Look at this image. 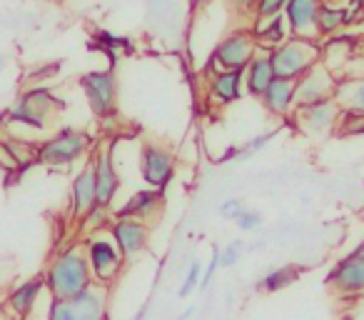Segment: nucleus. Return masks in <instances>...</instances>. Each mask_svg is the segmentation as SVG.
<instances>
[{
  "label": "nucleus",
  "mask_w": 364,
  "mask_h": 320,
  "mask_svg": "<svg viewBox=\"0 0 364 320\" xmlns=\"http://www.w3.org/2000/svg\"><path fill=\"white\" fill-rule=\"evenodd\" d=\"M329 285L339 295L364 293V245H359L352 255L339 260L337 268L329 273Z\"/></svg>",
  "instance_id": "obj_13"
},
{
  "label": "nucleus",
  "mask_w": 364,
  "mask_h": 320,
  "mask_svg": "<svg viewBox=\"0 0 364 320\" xmlns=\"http://www.w3.org/2000/svg\"><path fill=\"white\" fill-rule=\"evenodd\" d=\"M252 18L255 23L250 28V33H252L257 48H262V51H272V48H277L279 43H284L289 38V28L284 23V16H272V18L252 16Z\"/></svg>",
  "instance_id": "obj_19"
},
{
  "label": "nucleus",
  "mask_w": 364,
  "mask_h": 320,
  "mask_svg": "<svg viewBox=\"0 0 364 320\" xmlns=\"http://www.w3.org/2000/svg\"><path fill=\"white\" fill-rule=\"evenodd\" d=\"M242 253H245V240H232V243H228L225 248H218L220 268H232V265H237Z\"/></svg>",
  "instance_id": "obj_29"
},
{
  "label": "nucleus",
  "mask_w": 364,
  "mask_h": 320,
  "mask_svg": "<svg viewBox=\"0 0 364 320\" xmlns=\"http://www.w3.org/2000/svg\"><path fill=\"white\" fill-rule=\"evenodd\" d=\"M218 270H220V260H218V248H215V253H213V258H210L208 268H203V278H200V285H198V288H200V290H208L210 285H213L215 273H218Z\"/></svg>",
  "instance_id": "obj_33"
},
{
  "label": "nucleus",
  "mask_w": 364,
  "mask_h": 320,
  "mask_svg": "<svg viewBox=\"0 0 364 320\" xmlns=\"http://www.w3.org/2000/svg\"><path fill=\"white\" fill-rule=\"evenodd\" d=\"M147 313H150V303H142L140 308H137V313L132 315L130 320H147Z\"/></svg>",
  "instance_id": "obj_36"
},
{
  "label": "nucleus",
  "mask_w": 364,
  "mask_h": 320,
  "mask_svg": "<svg viewBox=\"0 0 364 320\" xmlns=\"http://www.w3.org/2000/svg\"><path fill=\"white\" fill-rule=\"evenodd\" d=\"M339 113H342V105L332 98H324V100L309 103V105H299L294 108L292 118L294 128H297L302 135L307 138H324L332 135L337 130V120Z\"/></svg>",
  "instance_id": "obj_7"
},
{
  "label": "nucleus",
  "mask_w": 364,
  "mask_h": 320,
  "mask_svg": "<svg viewBox=\"0 0 364 320\" xmlns=\"http://www.w3.org/2000/svg\"><path fill=\"white\" fill-rule=\"evenodd\" d=\"M58 98L48 88H31L16 100V105L8 110V120L16 125H28L33 130H43L53 113L58 110Z\"/></svg>",
  "instance_id": "obj_5"
},
{
  "label": "nucleus",
  "mask_w": 364,
  "mask_h": 320,
  "mask_svg": "<svg viewBox=\"0 0 364 320\" xmlns=\"http://www.w3.org/2000/svg\"><path fill=\"white\" fill-rule=\"evenodd\" d=\"M6 66H8V61H6V56H0V73L6 71Z\"/></svg>",
  "instance_id": "obj_38"
},
{
  "label": "nucleus",
  "mask_w": 364,
  "mask_h": 320,
  "mask_svg": "<svg viewBox=\"0 0 364 320\" xmlns=\"http://www.w3.org/2000/svg\"><path fill=\"white\" fill-rule=\"evenodd\" d=\"M87 263H90V273L92 278H97L100 283H110L112 278L117 275L122 265V253L120 248L115 245V240L110 238H102V235H95V238L87 240Z\"/></svg>",
  "instance_id": "obj_11"
},
{
  "label": "nucleus",
  "mask_w": 364,
  "mask_h": 320,
  "mask_svg": "<svg viewBox=\"0 0 364 320\" xmlns=\"http://www.w3.org/2000/svg\"><path fill=\"white\" fill-rule=\"evenodd\" d=\"M0 170H3V165H0Z\"/></svg>",
  "instance_id": "obj_41"
},
{
  "label": "nucleus",
  "mask_w": 364,
  "mask_h": 320,
  "mask_svg": "<svg viewBox=\"0 0 364 320\" xmlns=\"http://www.w3.org/2000/svg\"><path fill=\"white\" fill-rule=\"evenodd\" d=\"M160 208H162V193L157 188H150V190H140V193L132 195V198L127 200V205H122L120 215H130V218H137L145 223V220L152 218Z\"/></svg>",
  "instance_id": "obj_22"
},
{
  "label": "nucleus",
  "mask_w": 364,
  "mask_h": 320,
  "mask_svg": "<svg viewBox=\"0 0 364 320\" xmlns=\"http://www.w3.org/2000/svg\"><path fill=\"white\" fill-rule=\"evenodd\" d=\"M193 313H195V308H188V310H185V313H182L177 320H190V318H193Z\"/></svg>",
  "instance_id": "obj_37"
},
{
  "label": "nucleus",
  "mask_w": 364,
  "mask_h": 320,
  "mask_svg": "<svg viewBox=\"0 0 364 320\" xmlns=\"http://www.w3.org/2000/svg\"><path fill=\"white\" fill-rule=\"evenodd\" d=\"M274 76L284 81H297L302 73H307L312 66L322 61V46L319 41H304V38L289 36L284 43L269 51Z\"/></svg>",
  "instance_id": "obj_2"
},
{
  "label": "nucleus",
  "mask_w": 364,
  "mask_h": 320,
  "mask_svg": "<svg viewBox=\"0 0 364 320\" xmlns=\"http://www.w3.org/2000/svg\"><path fill=\"white\" fill-rule=\"evenodd\" d=\"M334 100L342 108L364 113V76L362 78H342L334 88Z\"/></svg>",
  "instance_id": "obj_24"
},
{
  "label": "nucleus",
  "mask_w": 364,
  "mask_h": 320,
  "mask_svg": "<svg viewBox=\"0 0 364 320\" xmlns=\"http://www.w3.org/2000/svg\"><path fill=\"white\" fill-rule=\"evenodd\" d=\"M80 88L85 93V100L97 118L107 120L117 110V76L112 68L105 71H90L80 78Z\"/></svg>",
  "instance_id": "obj_8"
},
{
  "label": "nucleus",
  "mask_w": 364,
  "mask_h": 320,
  "mask_svg": "<svg viewBox=\"0 0 364 320\" xmlns=\"http://www.w3.org/2000/svg\"><path fill=\"white\" fill-rule=\"evenodd\" d=\"M245 91V71H218L210 76V100L230 105L240 100Z\"/></svg>",
  "instance_id": "obj_17"
},
{
  "label": "nucleus",
  "mask_w": 364,
  "mask_h": 320,
  "mask_svg": "<svg viewBox=\"0 0 364 320\" xmlns=\"http://www.w3.org/2000/svg\"><path fill=\"white\" fill-rule=\"evenodd\" d=\"M73 213L75 215H85L90 208H95L97 200H95V173H92V163L85 165L80 173L75 175L73 180Z\"/></svg>",
  "instance_id": "obj_20"
},
{
  "label": "nucleus",
  "mask_w": 364,
  "mask_h": 320,
  "mask_svg": "<svg viewBox=\"0 0 364 320\" xmlns=\"http://www.w3.org/2000/svg\"><path fill=\"white\" fill-rule=\"evenodd\" d=\"M349 23V11L344 6H337L332 0H322L317 13V28L322 38H332L342 31L344 26Z\"/></svg>",
  "instance_id": "obj_23"
},
{
  "label": "nucleus",
  "mask_w": 364,
  "mask_h": 320,
  "mask_svg": "<svg viewBox=\"0 0 364 320\" xmlns=\"http://www.w3.org/2000/svg\"><path fill=\"white\" fill-rule=\"evenodd\" d=\"M46 3H58V0H46Z\"/></svg>",
  "instance_id": "obj_40"
},
{
  "label": "nucleus",
  "mask_w": 364,
  "mask_h": 320,
  "mask_svg": "<svg viewBox=\"0 0 364 320\" xmlns=\"http://www.w3.org/2000/svg\"><path fill=\"white\" fill-rule=\"evenodd\" d=\"M92 283L90 263L82 248H70L60 253L48 268L46 285L53 298H73L75 293L85 290Z\"/></svg>",
  "instance_id": "obj_1"
},
{
  "label": "nucleus",
  "mask_w": 364,
  "mask_h": 320,
  "mask_svg": "<svg viewBox=\"0 0 364 320\" xmlns=\"http://www.w3.org/2000/svg\"><path fill=\"white\" fill-rule=\"evenodd\" d=\"M319 6L322 0H287L282 16L289 28V36L304 38V41H322L317 28Z\"/></svg>",
  "instance_id": "obj_12"
},
{
  "label": "nucleus",
  "mask_w": 364,
  "mask_h": 320,
  "mask_svg": "<svg viewBox=\"0 0 364 320\" xmlns=\"http://www.w3.org/2000/svg\"><path fill=\"white\" fill-rule=\"evenodd\" d=\"M257 53V43H255L250 31H235L228 33L223 41L215 46L213 56H210L208 71H245L252 56Z\"/></svg>",
  "instance_id": "obj_6"
},
{
  "label": "nucleus",
  "mask_w": 364,
  "mask_h": 320,
  "mask_svg": "<svg viewBox=\"0 0 364 320\" xmlns=\"http://www.w3.org/2000/svg\"><path fill=\"white\" fill-rule=\"evenodd\" d=\"M43 288H46V278H41V275L26 280L23 285H18V288L8 295V308H11V313L18 315V318H26V315L36 308Z\"/></svg>",
  "instance_id": "obj_21"
},
{
  "label": "nucleus",
  "mask_w": 364,
  "mask_h": 320,
  "mask_svg": "<svg viewBox=\"0 0 364 320\" xmlns=\"http://www.w3.org/2000/svg\"><path fill=\"white\" fill-rule=\"evenodd\" d=\"M90 148V138L80 130L73 128H63L60 133H55L53 138L43 140L41 145H36V160L41 165H50V168H63L70 165L75 160H80Z\"/></svg>",
  "instance_id": "obj_4"
},
{
  "label": "nucleus",
  "mask_w": 364,
  "mask_h": 320,
  "mask_svg": "<svg viewBox=\"0 0 364 320\" xmlns=\"http://www.w3.org/2000/svg\"><path fill=\"white\" fill-rule=\"evenodd\" d=\"M200 278H203V263H200V260H193L190 268H188V273H185V280H182L180 290H177V298L180 300L188 298V295L200 285Z\"/></svg>",
  "instance_id": "obj_28"
},
{
  "label": "nucleus",
  "mask_w": 364,
  "mask_h": 320,
  "mask_svg": "<svg viewBox=\"0 0 364 320\" xmlns=\"http://www.w3.org/2000/svg\"><path fill=\"white\" fill-rule=\"evenodd\" d=\"M110 235H112V240H115L117 248H120V253L125 260H132L137 253H142L147 245L145 223L137 218H130V215H120V218L115 220V225H112Z\"/></svg>",
  "instance_id": "obj_14"
},
{
  "label": "nucleus",
  "mask_w": 364,
  "mask_h": 320,
  "mask_svg": "<svg viewBox=\"0 0 364 320\" xmlns=\"http://www.w3.org/2000/svg\"><path fill=\"white\" fill-rule=\"evenodd\" d=\"M269 140H272V133H262V135L247 140V145H242V148H245V153H257V150H262Z\"/></svg>",
  "instance_id": "obj_35"
},
{
  "label": "nucleus",
  "mask_w": 364,
  "mask_h": 320,
  "mask_svg": "<svg viewBox=\"0 0 364 320\" xmlns=\"http://www.w3.org/2000/svg\"><path fill=\"white\" fill-rule=\"evenodd\" d=\"M208 3H213V0H198V6H208Z\"/></svg>",
  "instance_id": "obj_39"
},
{
  "label": "nucleus",
  "mask_w": 364,
  "mask_h": 320,
  "mask_svg": "<svg viewBox=\"0 0 364 320\" xmlns=\"http://www.w3.org/2000/svg\"><path fill=\"white\" fill-rule=\"evenodd\" d=\"M264 110L274 118H289L294 113V81H284V78H274L264 93L259 96Z\"/></svg>",
  "instance_id": "obj_16"
},
{
  "label": "nucleus",
  "mask_w": 364,
  "mask_h": 320,
  "mask_svg": "<svg viewBox=\"0 0 364 320\" xmlns=\"http://www.w3.org/2000/svg\"><path fill=\"white\" fill-rule=\"evenodd\" d=\"M337 130L342 135H364V113L352 110V108H342L337 120Z\"/></svg>",
  "instance_id": "obj_27"
},
{
  "label": "nucleus",
  "mask_w": 364,
  "mask_h": 320,
  "mask_svg": "<svg viewBox=\"0 0 364 320\" xmlns=\"http://www.w3.org/2000/svg\"><path fill=\"white\" fill-rule=\"evenodd\" d=\"M105 283H90L73 298H53L48 305V320H105Z\"/></svg>",
  "instance_id": "obj_3"
},
{
  "label": "nucleus",
  "mask_w": 364,
  "mask_h": 320,
  "mask_svg": "<svg viewBox=\"0 0 364 320\" xmlns=\"http://www.w3.org/2000/svg\"><path fill=\"white\" fill-rule=\"evenodd\" d=\"M140 175L147 188H165L175 175V155L170 148L160 143H145L140 150Z\"/></svg>",
  "instance_id": "obj_9"
},
{
  "label": "nucleus",
  "mask_w": 364,
  "mask_h": 320,
  "mask_svg": "<svg viewBox=\"0 0 364 320\" xmlns=\"http://www.w3.org/2000/svg\"><path fill=\"white\" fill-rule=\"evenodd\" d=\"M92 173H95V200L97 205L110 208L112 198L120 190V175H117L115 160H112V150H100L92 160Z\"/></svg>",
  "instance_id": "obj_15"
},
{
  "label": "nucleus",
  "mask_w": 364,
  "mask_h": 320,
  "mask_svg": "<svg viewBox=\"0 0 364 320\" xmlns=\"http://www.w3.org/2000/svg\"><path fill=\"white\" fill-rule=\"evenodd\" d=\"M297 275H299V270L294 268V265H282V268L269 270L257 283V288L267 290V293H274V290H282V288H287V285H292L294 280H297Z\"/></svg>",
  "instance_id": "obj_25"
},
{
  "label": "nucleus",
  "mask_w": 364,
  "mask_h": 320,
  "mask_svg": "<svg viewBox=\"0 0 364 320\" xmlns=\"http://www.w3.org/2000/svg\"><path fill=\"white\" fill-rule=\"evenodd\" d=\"M255 3L257 0H228V8L237 16H245V13H255Z\"/></svg>",
  "instance_id": "obj_34"
},
{
  "label": "nucleus",
  "mask_w": 364,
  "mask_h": 320,
  "mask_svg": "<svg viewBox=\"0 0 364 320\" xmlns=\"http://www.w3.org/2000/svg\"><path fill=\"white\" fill-rule=\"evenodd\" d=\"M334 88H337V76L319 61L317 66H312L294 81V108L332 98Z\"/></svg>",
  "instance_id": "obj_10"
},
{
  "label": "nucleus",
  "mask_w": 364,
  "mask_h": 320,
  "mask_svg": "<svg viewBox=\"0 0 364 320\" xmlns=\"http://www.w3.org/2000/svg\"><path fill=\"white\" fill-rule=\"evenodd\" d=\"M235 223H237V228L245 230V233H252V230L262 228V213L255 208H245L242 213L235 218Z\"/></svg>",
  "instance_id": "obj_30"
},
{
  "label": "nucleus",
  "mask_w": 364,
  "mask_h": 320,
  "mask_svg": "<svg viewBox=\"0 0 364 320\" xmlns=\"http://www.w3.org/2000/svg\"><path fill=\"white\" fill-rule=\"evenodd\" d=\"M95 46L100 48L105 56L115 58L120 51H130L132 41L125 36H115V33H110V31H97L95 33Z\"/></svg>",
  "instance_id": "obj_26"
},
{
  "label": "nucleus",
  "mask_w": 364,
  "mask_h": 320,
  "mask_svg": "<svg viewBox=\"0 0 364 320\" xmlns=\"http://www.w3.org/2000/svg\"><path fill=\"white\" fill-rule=\"evenodd\" d=\"M284 3H287V0H257V3H255V13H252V16H257V18L282 16Z\"/></svg>",
  "instance_id": "obj_31"
},
{
  "label": "nucleus",
  "mask_w": 364,
  "mask_h": 320,
  "mask_svg": "<svg viewBox=\"0 0 364 320\" xmlns=\"http://www.w3.org/2000/svg\"><path fill=\"white\" fill-rule=\"evenodd\" d=\"M274 68L272 61H269V51H262L257 48V53L252 56V61L245 68V88L252 98H259L264 93V88L274 81Z\"/></svg>",
  "instance_id": "obj_18"
},
{
  "label": "nucleus",
  "mask_w": 364,
  "mask_h": 320,
  "mask_svg": "<svg viewBox=\"0 0 364 320\" xmlns=\"http://www.w3.org/2000/svg\"><path fill=\"white\" fill-rule=\"evenodd\" d=\"M245 208H247V205H245L240 198H230V200H225V203L220 205L218 213H220V218H225V220H235Z\"/></svg>",
  "instance_id": "obj_32"
}]
</instances>
